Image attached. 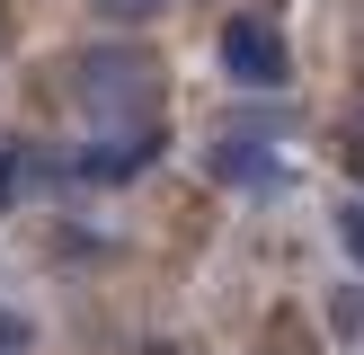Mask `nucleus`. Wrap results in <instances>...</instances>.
Wrapping results in <instances>:
<instances>
[{
	"label": "nucleus",
	"instance_id": "20e7f679",
	"mask_svg": "<svg viewBox=\"0 0 364 355\" xmlns=\"http://www.w3.org/2000/svg\"><path fill=\"white\" fill-rule=\"evenodd\" d=\"M213 178H223V187H276L267 133H223V142H213Z\"/></svg>",
	"mask_w": 364,
	"mask_h": 355
},
{
	"label": "nucleus",
	"instance_id": "39448f33",
	"mask_svg": "<svg viewBox=\"0 0 364 355\" xmlns=\"http://www.w3.org/2000/svg\"><path fill=\"white\" fill-rule=\"evenodd\" d=\"M89 9H98L107 27H151V18L169 9V0H89Z\"/></svg>",
	"mask_w": 364,
	"mask_h": 355
},
{
	"label": "nucleus",
	"instance_id": "f03ea898",
	"mask_svg": "<svg viewBox=\"0 0 364 355\" xmlns=\"http://www.w3.org/2000/svg\"><path fill=\"white\" fill-rule=\"evenodd\" d=\"M223 71H231V89H284V80H294V45H284V27L258 18V9H231L223 18Z\"/></svg>",
	"mask_w": 364,
	"mask_h": 355
},
{
	"label": "nucleus",
	"instance_id": "0eeeda50",
	"mask_svg": "<svg viewBox=\"0 0 364 355\" xmlns=\"http://www.w3.org/2000/svg\"><path fill=\"white\" fill-rule=\"evenodd\" d=\"M0 204H9V151H0Z\"/></svg>",
	"mask_w": 364,
	"mask_h": 355
},
{
	"label": "nucleus",
	"instance_id": "7ed1b4c3",
	"mask_svg": "<svg viewBox=\"0 0 364 355\" xmlns=\"http://www.w3.org/2000/svg\"><path fill=\"white\" fill-rule=\"evenodd\" d=\"M151 160H160V124H107V133L80 151V178L116 187V178H142Z\"/></svg>",
	"mask_w": 364,
	"mask_h": 355
},
{
	"label": "nucleus",
	"instance_id": "423d86ee",
	"mask_svg": "<svg viewBox=\"0 0 364 355\" xmlns=\"http://www.w3.org/2000/svg\"><path fill=\"white\" fill-rule=\"evenodd\" d=\"M338 240H347L355 266H364V204H338Z\"/></svg>",
	"mask_w": 364,
	"mask_h": 355
},
{
	"label": "nucleus",
	"instance_id": "f257e3e1",
	"mask_svg": "<svg viewBox=\"0 0 364 355\" xmlns=\"http://www.w3.org/2000/svg\"><path fill=\"white\" fill-rule=\"evenodd\" d=\"M71 98L98 116V133L107 124H160V62L151 53H80L71 62Z\"/></svg>",
	"mask_w": 364,
	"mask_h": 355
}]
</instances>
